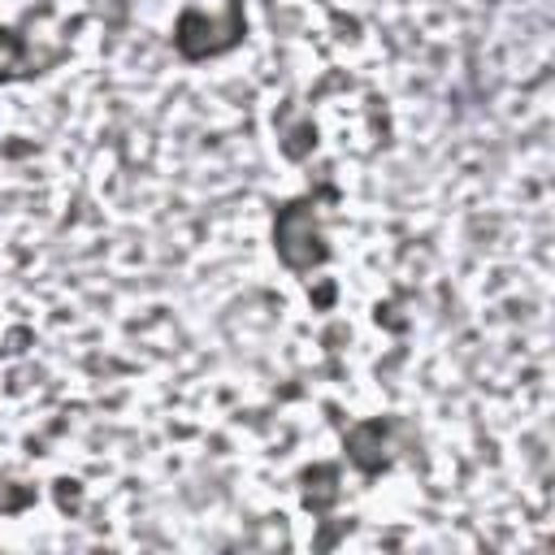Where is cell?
<instances>
[{
  "instance_id": "obj_2",
  "label": "cell",
  "mask_w": 555,
  "mask_h": 555,
  "mask_svg": "<svg viewBox=\"0 0 555 555\" xmlns=\"http://www.w3.org/2000/svg\"><path fill=\"white\" fill-rule=\"evenodd\" d=\"M17 65V43L9 35H0V74H9Z\"/></svg>"
},
{
  "instance_id": "obj_1",
  "label": "cell",
  "mask_w": 555,
  "mask_h": 555,
  "mask_svg": "<svg viewBox=\"0 0 555 555\" xmlns=\"http://www.w3.org/2000/svg\"><path fill=\"white\" fill-rule=\"evenodd\" d=\"M278 256L286 260V269H312L325 260V247H321V234H317V217L308 204H291L282 217H278Z\"/></svg>"
}]
</instances>
